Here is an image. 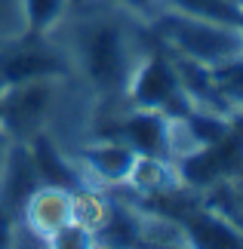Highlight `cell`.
I'll return each mask as SVG.
<instances>
[{"label": "cell", "instance_id": "1", "mask_svg": "<svg viewBox=\"0 0 243 249\" xmlns=\"http://www.w3.org/2000/svg\"><path fill=\"white\" fill-rule=\"evenodd\" d=\"M71 31V59L83 80L99 92H123L135 62L142 59L126 25L114 16L90 13Z\"/></svg>", "mask_w": 243, "mask_h": 249}, {"label": "cell", "instance_id": "2", "mask_svg": "<svg viewBox=\"0 0 243 249\" xmlns=\"http://www.w3.org/2000/svg\"><path fill=\"white\" fill-rule=\"evenodd\" d=\"M154 37L163 43V50L182 59L200 62L206 68H219L243 53V28L216 22V18L188 16L179 9H163L151 22Z\"/></svg>", "mask_w": 243, "mask_h": 249}, {"label": "cell", "instance_id": "3", "mask_svg": "<svg viewBox=\"0 0 243 249\" xmlns=\"http://www.w3.org/2000/svg\"><path fill=\"white\" fill-rule=\"evenodd\" d=\"M126 102L132 108H151V111H163L167 117H182L191 111V102L185 95L176 65H172L169 53H148L135 62V68L126 80Z\"/></svg>", "mask_w": 243, "mask_h": 249}, {"label": "cell", "instance_id": "4", "mask_svg": "<svg viewBox=\"0 0 243 249\" xmlns=\"http://www.w3.org/2000/svg\"><path fill=\"white\" fill-rule=\"evenodd\" d=\"M59 77L28 80L0 89V132L9 142H28L34 132L46 129L59 102Z\"/></svg>", "mask_w": 243, "mask_h": 249}, {"label": "cell", "instance_id": "5", "mask_svg": "<svg viewBox=\"0 0 243 249\" xmlns=\"http://www.w3.org/2000/svg\"><path fill=\"white\" fill-rule=\"evenodd\" d=\"M68 74V59L56 53L53 46L40 43H6L0 53V89L28 80H43V77H65Z\"/></svg>", "mask_w": 243, "mask_h": 249}, {"label": "cell", "instance_id": "6", "mask_svg": "<svg viewBox=\"0 0 243 249\" xmlns=\"http://www.w3.org/2000/svg\"><path fill=\"white\" fill-rule=\"evenodd\" d=\"M135 157H139V154H135L126 142H120L117 136L95 139V142L83 145L74 154V160H77V166H80V172L86 176V181L95 185V188H117V185H126Z\"/></svg>", "mask_w": 243, "mask_h": 249}, {"label": "cell", "instance_id": "7", "mask_svg": "<svg viewBox=\"0 0 243 249\" xmlns=\"http://www.w3.org/2000/svg\"><path fill=\"white\" fill-rule=\"evenodd\" d=\"M71 222V191L56 185H40L19 213V231L31 234L34 243H50Z\"/></svg>", "mask_w": 243, "mask_h": 249}, {"label": "cell", "instance_id": "8", "mask_svg": "<svg viewBox=\"0 0 243 249\" xmlns=\"http://www.w3.org/2000/svg\"><path fill=\"white\" fill-rule=\"evenodd\" d=\"M114 136L126 142L139 157H169V117L163 111L132 108L117 117Z\"/></svg>", "mask_w": 243, "mask_h": 249}, {"label": "cell", "instance_id": "9", "mask_svg": "<svg viewBox=\"0 0 243 249\" xmlns=\"http://www.w3.org/2000/svg\"><path fill=\"white\" fill-rule=\"evenodd\" d=\"M25 148H28V154H31V163L37 169L40 185H56V188H65V191L90 185L86 176L80 172V166H77V160L68 157V151L53 139L50 129L34 132V136L25 142Z\"/></svg>", "mask_w": 243, "mask_h": 249}, {"label": "cell", "instance_id": "10", "mask_svg": "<svg viewBox=\"0 0 243 249\" xmlns=\"http://www.w3.org/2000/svg\"><path fill=\"white\" fill-rule=\"evenodd\" d=\"M185 213L176 215L172 222H179L185 243L191 246H243V228L231 222L228 215H222L212 206H182Z\"/></svg>", "mask_w": 243, "mask_h": 249}, {"label": "cell", "instance_id": "11", "mask_svg": "<svg viewBox=\"0 0 243 249\" xmlns=\"http://www.w3.org/2000/svg\"><path fill=\"white\" fill-rule=\"evenodd\" d=\"M142 240V206L132 203H108L102 225L93 231L95 246H139Z\"/></svg>", "mask_w": 243, "mask_h": 249}, {"label": "cell", "instance_id": "12", "mask_svg": "<svg viewBox=\"0 0 243 249\" xmlns=\"http://www.w3.org/2000/svg\"><path fill=\"white\" fill-rule=\"evenodd\" d=\"M126 185L142 197H160L176 188H185L169 157H135Z\"/></svg>", "mask_w": 243, "mask_h": 249}, {"label": "cell", "instance_id": "13", "mask_svg": "<svg viewBox=\"0 0 243 249\" xmlns=\"http://www.w3.org/2000/svg\"><path fill=\"white\" fill-rule=\"evenodd\" d=\"M25 16V37H46L65 22L71 0H19Z\"/></svg>", "mask_w": 243, "mask_h": 249}, {"label": "cell", "instance_id": "14", "mask_svg": "<svg viewBox=\"0 0 243 249\" xmlns=\"http://www.w3.org/2000/svg\"><path fill=\"white\" fill-rule=\"evenodd\" d=\"M212 80H216L219 92L225 95L237 111H243V53L237 55V59L212 68Z\"/></svg>", "mask_w": 243, "mask_h": 249}, {"label": "cell", "instance_id": "15", "mask_svg": "<svg viewBox=\"0 0 243 249\" xmlns=\"http://www.w3.org/2000/svg\"><path fill=\"white\" fill-rule=\"evenodd\" d=\"M25 37V16L19 0H0V43H13Z\"/></svg>", "mask_w": 243, "mask_h": 249}, {"label": "cell", "instance_id": "16", "mask_svg": "<svg viewBox=\"0 0 243 249\" xmlns=\"http://www.w3.org/2000/svg\"><path fill=\"white\" fill-rule=\"evenodd\" d=\"M19 243V215L0 203V246Z\"/></svg>", "mask_w": 243, "mask_h": 249}, {"label": "cell", "instance_id": "17", "mask_svg": "<svg viewBox=\"0 0 243 249\" xmlns=\"http://www.w3.org/2000/svg\"><path fill=\"white\" fill-rule=\"evenodd\" d=\"M6 148H9V139L0 132V169H3V157H6Z\"/></svg>", "mask_w": 243, "mask_h": 249}]
</instances>
